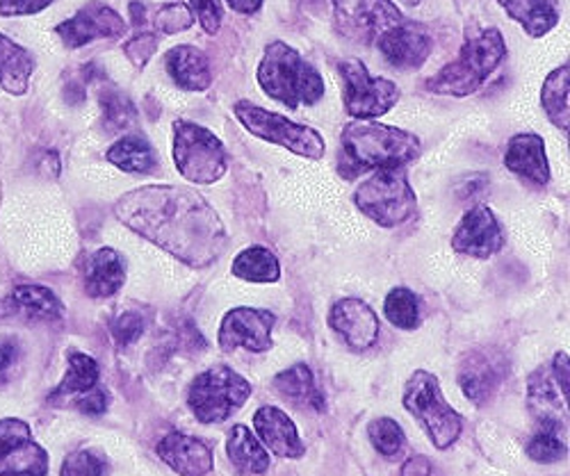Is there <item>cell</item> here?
<instances>
[{
	"label": "cell",
	"mask_w": 570,
	"mask_h": 476,
	"mask_svg": "<svg viewBox=\"0 0 570 476\" xmlns=\"http://www.w3.org/2000/svg\"><path fill=\"white\" fill-rule=\"evenodd\" d=\"M53 3V0H0V14L3 17H26L37 14Z\"/></svg>",
	"instance_id": "obj_41"
},
{
	"label": "cell",
	"mask_w": 570,
	"mask_h": 476,
	"mask_svg": "<svg viewBox=\"0 0 570 476\" xmlns=\"http://www.w3.org/2000/svg\"><path fill=\"white\" fill-rule=\"evenodd\" d=\"M328 324L354 351L370 349L379 338V317L361 299H343L328 315Z\"/></svg>",
	"instance_id": "obj_17"
},
{
	"label": "cell",
	"mask_w": 570,
	"mask_h": 476,
	"mask_svg": "<svg viewBox=\"0 0 570 476\" xmlns=\"http://www.w3.org/2000/svg\"><path fill=\"white\" fill-rule=\"evenodd\" d=\"M35 58L6 34H0V87L10 93H26Z\"/></svg>",
	"instance_id": "obj_25"
},
{
	"label": "cell",
	"mask_w": 570,
	"mask_h": 476,
	"mask_svg": "<svg viewBox=\"0 0 570 476\" xmlns=\"http://www.w3.org/2000/svg\"><path fill=\"white\" fill-rule=\"evenodd\" d=\"M174 162L189 182L210 185L226 173V151L208 128L193 121L174 123Z\"/></svg>",
	"instance_id": "obj_8"
},
{
	"label": "cell",
	"mask_w": 570,
	"mask_h": 476,
	"mask_svg": "<svg viewBox=\"0 0 570 476\" xmlns=\"http://www.w3.org/2000/svg\"><path fill=\"white\" fill-rule=\"evenodd\" d=\"M384 315L393 326L411 330L420 324V301L411 290L397 288L386 297Z\"/></svg>",
	"instance_id": "obj_32"
},
{
	"label": "cell",
	"mask_w": 570,
	"mask_h": 476,
	"mask_svg": "<svg viewBox=\"0 0 570 476\" xmlns=\"http://www.w3.org/2000/svg\"><path fill=\"white\" fill-rule=\"evenodd\" d=\"M504 165L509 171L528 178L537 185H548L550 180V167L546 158V145L543 139L534 132L515 135L504 153Z\"/></svg>",
	"instance_id": "obj_20"
},
{
	"label": "cell",
	"mask_w": 570,
	"mask_h": 476,
	"mask_svg": "<svg viewBox=\"0 0 570 476\" xmlns=\"http://www.w3.org/2000/svg\"><path fill=\"white\" fill-rule=\"evenodd\" d=\"M258 82L269 99L297 110L315 106L324 97L322 76L295 51L293 46L274 41L258 67Z\"/></svg>",
	"instance_id": "obj_2"
},
{
	"label": "cell",
	"mask_w": 570,
	"mask_h": 476,
	"mask_svg": "<svg viewBox=\"0 0 570 476\" xmlns=\"http://www.w3.org/2000/svg\"><path fill=\"white\" fill-rule=\"evenodd\" d=\"M274 388L288 399H308L315 395V378L306 365H295L274 378Z\"/></svg>",
	"instance_id": "obj_33"
},
{
	"label": "cell",
	"mask_w": 570,
	"mask_h": 476,
	"mask_svg": "<svg viewBox=\"0 0 570 476\" xmlns=\"http://www.w3.org/2000/svg\"><path fill=\"white\" fill-rule=\"evenodd\" d=\"M119 219L189 267H208L226 249V230L210 204L185 187L154 185L117 204Z\"/></svg>",
	"instance_id": "obj_1"
},
{
	"label": "cell",
	"mask_w": 570,
	"mask_h": 476,
	"mask_svg": "<svg viewBox=\"0 0 570 476\" xmlns=\"http://www.w3.org/2000/svg\"><path fill=\"white\" fill-rule=\"evenodd\" d=\"M504 247V232L487 206L465 212L452 235V249L472 258H491Z\"/></svg>",
	"instance_id": "obj_14"
},
{
	"label": "cell",
	"mask_w": 570,
	"mask_h": 476,
	"mask_svg": "<svg viewBox=\"0 0 570 476\" xmlns=\"http://www.w3.org/2000/svg\"><path fill=\"white\" fill-rule=\"evenodd\" d=\"M252 397L249 380L230 367L217 365L199 374L187 393V404L202 424L226 422Z\"/></svg>",
	"instance_id": "obj_7"
},
{
	"label": "cell",
	"mask_w": 570,
	"mask_h": 476,
	"mask_svg": "<svg viewBox=\"0 0 570 476\" xmlns=\"http://www.w3.org/2000/svg\"><path fill=\"white\" fill-rule=\"evenodd\" d=\"M402 476H432V463L424 456H415V458L406 460Z\"/></svg>",
	"instance_id": "obj_44"
},
{
	"label": "cell",
	"mask_w": 570,
	"mask_h": 476,
	"mask_svg": "<svg viewBox=\"0 0 570 476\" xmlns=\"http://www.w3.org/2000/svg\"><path fill=\"white\" fill-rule=\"evenodd\" d=\"M354 201L363 215L384 228H395L409 221L417 208L415 192L402 167L374 169V173L356 189Z\"/></svg>",
	"instance_id": "obj_5"
},
{
	"label": "cell",
	"mask_w": 570,
	"mask_h": 476,
	"mask_svg": "<svg viewBox=\"0 0 570 476\" xmlns=\"http://www.w3.org/2000/svg\"><path fill=\"white\" fill-rule=\"evenodd\" d=\"M106 474H108L106 460L99 454L87 452V449H80L67 456L60 472V476H106Z\"/></svg>",
	"instance_id": "obj_35"
},
{
	"label": "cell",
	"mask_w": 570,
	"mask_h": 476,
	"mask_svg": "<svg viewBox=\"0 0 570 476\" xmlns=\"http://www.w3.org/2000/svg\"><path fill=\"white\" fill-rule=\"evenodd\" d=\"M158 51V37L156 34H137L126 43V56L135 67H145L149 58Z\"/></svg>",
	"instance_id": "obj_39"
},
{
	"label": "cell",
	"mask_w": 570,
	"mask_h": 476,
	"mask_svg": "<svg viewBox=\"0 0 570 476\" xmlns=\"http://www.w3.org/2000/svg\"><path fill=\"white\" fill-rule=\"evenodd\" d=\"M233 274L249 282H276L281 267L276 256L265 247H249L233 260Z\"/></svg>",
	"instance_id": "obj_29"
},
{
	"label": "cell",
	"mask_w": 570,
	"mask_h": 476,
	"mask_svg": "<svg viewBox=\"0 0 570 476\" xmlns=\"http://www.w3.org/2000/svg\"><path fill=\"white\" fill-rule=\"evenodd\" d=\"M530 37H543L559 23V0H498Z\"/></svg>",
	"instance_id": "obj_24"
},
{
	"label": "cell",
	"mask_w": 570,
	"mask_h": 476,
	"mask_svg": "<svg viewBox=\"0 0 570 476\" xmlns=\"http://www.w3.org/2000/svg\"><path fill=\"white\" fill-rule=\"evenodd\" d=\"M49 454L32 440L30 426L21 419H0V476H46Z\"/></svg>",
	"instance_id": "obj_12"
},
{
	"label": "cell",
	"mask_w": 570,
	"mask_h": 476,
	"mask_svg": "<svg viewBox=\"0 0 570 476\" xmlns=\"http://www.w3.org/2000/svg\"><path fill=\"white\" fill-rule=\"evenodd\" d=\"M126 280L124 258L115 249L94 251L85 267V288L94 299H108L121 290Z\"/></svg>",
	"instance_id": "obj_21"
},
{
	"label": "cell",
	"mask_w": 570,
	"mask_h": 476,
	"mask_svg": "<svg viewBox=\"0 0 570 476\" xmlns=\"http://www.w3.org/2000/svg\"><path fill=\"white\" fill-rule=\"evenodd\" d=\"M108 404H110V395L106 393V388H99V386H94L91 390H87L78 397V408L87 415L104 413L108 408Z\"/></svg>",
	"instance_id": "obj_42"
},
{
	"label": "cell",
	"mask_w": 570,
	"mask_h": 476,
	"mask_svg": "<svg viewBox=\"0 0 570 476\" xmlns=\"http://www.w3.org/2000/svg\"><path fill=\"white\" fill-rule=\"evenodd\" d=\"M504 56L507 43L502 32L495 28L484 30L482 34L468 39L459 58L426 80V87L434 93H448V97H470L489 80Z\"/></svg>",
	"instance_id": "obj_4"
},
{
	"label": "cell",
	"mask_w": 570,
	"mask_h": 476,
	"mask_svg": "<svg viewBox=\"0 0 570 476\" xmlns=\"http://www.w3.org/2000/svg\"><path fill=\"white\" fill-rule=\"evenodd\" d=\"M110 330H112V338L119 347H128V345L137 343L141 333H145V319H141V315H137V313H124L112 321Z\"/></svg>",
	"instance_id": "obj_38"
},
{
	"label": "cell",
	"mask_w": 570,
	"mask_h": 476,
	"mask_svg": "<svg viewBox=\"0 0 570 476\" xmlns=\"http://www.w3.org/2000/svg\"><path fill=\"white\" fill-rule=\"evenodd\" d=\"M254 428L258 432L265 447L281 458H299L306 447L299 440L295 422L281 408L265 406L254 415Z\"/></svg>",
	"instance_id": "obj_18"
},
{
	"label": "cell",
	"mask_w": 570,
	"mask_h": 476,
	"mask_svg": "<svg viewBox=\"0 0 570 476\" xmlns=\"http://www.w3.org/2000/svg\"><path fill=\"white\" fill-rule=\"evenodd\" d=\"M341 73L345 80V110L350 117L370 121L397 106V85L386 78H372L361 60H345L341 65Z\"/></svg>",
	"instance_id": "obj_10"
},
{
	"label": "cell",
	"mask_w": 570,
	"mask_h": 476,
	"mask_svg": "<svg viewBox=\"0 0 570 476\" xmlns=\"http://www.w3.org/2000/svg\"><path fill=\"white\" fill-rule=\"evenodd\" d=\"M226 3L230 6V10L240 12V14H254L261 10L263 0H226Z\"/></svg>",
	"instance_id": "obj_45"
},
{
	"label": "cell",
	"mask_w": 570,
	"mask_h": 476,
	"mask_svg": "<svg viewBox=\"0 0 570 476\" xmlns=\"http://www.w3.org/2000/svg\"><path fill=\"white\" fill-rule=\"evenodd\" d=\"M233 110L237 121H240L252 135L265 141H272V145H278L308 160H320L326 153L322 135L308 126L295 123L291 119H285L276 112H267L247 101L235 103Z\"/></svg>",
	"instance_id": "obj_9"
},
{
	"label": "cell",
	"mask_w": 570,
	"mask_h": 476,
	"mask_svg": "<svg viewBox=\"0 0 570 476\" xmlns=\"http://www.w3.org/2000/svg\"><path fill=\"white\" fill-rule=\"evenodd\" d=\"M99 384V365L91 356L71 351L69 354V371L62 384L56 388V397L82 395Z\"/></svg>",
	"instance_id": "obj_31"
},
{
	"label": "cell",
	"mask_w": 570,
	"mask_h": 476,
	"mask_svg": "<svg viewBox=\"0 0 570 476\" xmlns=\"http://www.w3.org/2000/svg\"><path fill=\"white\" fill-rule=\"evenodd\" d=\"M158 456L180 476H206L213 469L210 447L185 434H169L163 438Z\"/></svg>",
	"instance_id": "obj_19"
},
{
	"label": "cell",
	"mask_w": 570,
	"mask_h": 476,
	"mask_svg": "<svg viewBox=\"0 0 570 476\" xmlns=\"http://www.w3.org/2000/svg\"><path fill=\"white\" fill-rule=\"evenodd\" d=\"M199 17V23L208 34H215L222 26V0H189Z\"/></svg>",
	"instance_id": "obj_40"
},
{
	"label": "cell",
	"mask_w": 570,
	"mask_h": 476,
	"mask_svg": "<svg viewBox=\"0 0 570 476\" xmlns=\"http://www.w3.org/2000/svg\"><path fill=\"white\" fill-rule=\"evenodd\" d=\"M12 304L30 319L53 321L60 319L65 313L62 301L49 288H43V285H19L12 292Z\"/></svg>",
	"instance_id": "obj_27"
},
{
	"label": "cell",
	"mask_w": 570,
	"mask_h": 476,
	"mask_svg": "<svg viewBox=\"0 0 570 476\" xmlns=\"http://www.w3.org/2000/svg\"><path fill=\"white\" fill-rule=\"evenodd\" d=\"M404 406L420 419L424 432L439 449L452 447L461 436V415L445 401L439 378L430 371H415L404 390Z\"/></svg>",
	"instance_id": "obj_6"
},
{
	"label": "cell",
	"mask_w": 570,
	"mask_h": 476,
	"mask_svg": "<svg viewBox=\"0 0 570 476\" xmlns=\"http://www.w3.org/2000/svg\"><path fill=\"white\" fill-rule=\"evenodd\" d=\"M165 69L171 80L187 91H204L213 82L210 62L197 46H176L165 56Z\"/></svg>",
	"instance_id": "obj_22"
},
{
	"label": "cell",
	"mask_w": 570,
	"mask_h": 476,
	"mask_svg": "<svg viewBox=\"0 0 570 476\" xmlns=\"http://www.w3.org/2000/svg\"><path fill=\"white\" fill-rule=\"evenodd\" d=\"M500 378L502 367L489 354H470L459 369V384L474 404H484L498 390Z\"/></svg>",
	"instance_id": "obj_23"
},
{
	"label": "cell",
	"mask_w": 570,
	"mask_h": 476,
	"mask_svg": "<svg viewBox=\"0 0 570 476\" xmlns=\"http://www.w3.org/2000/svg\"><path fill=\"white\" fill-rule=\"evenodd\" d=\"M276 317L269 310L235 308L219 326V347L230 354L235 349H249L263 354L272 347V328Z\"/></svg>",
	"instance_id": "obj_13"
},
{
	"label": "cell",
	"mask_w": 570,
	"mask_h": 476,
	"mask_svg": "<svg viewBox=\"0 0 570 476\" xmlns=\"http://www.w3.org/2000/svg\"><path fill=\"white\" fill-rule=\"evenodd\" d=\"M343 151L358 169H400L420 156V139L395 126L354 121L343 130Z\"/></svg>",
	"instance_id": "obj_3"
},
{
	"label": "cell",
	"mask_w": 570,
	"mask_h": 476,
	"mask_svg": "<svg viewBox=\"0 0 570 476\" xmlns=\"http://www.w3.org/2000/svg\"><path fill=\"white\" fill-rule=\"evenodd\" d=\"M19 360V345L14 340H0V386H6Z\"/></svg>",
	"instance_id": "obj_43"
},
{
	"label": "cell",
	"mask_w": 570,
	"mask_h": 476,
	"mask_svg": "<svg viewBox=\"0 0 570 476\" xmlns=\"http://www.w3.org/2000/svg\"><path fill=\"white\" fill-rule=\"evenodd\" d=\"M108 160L128 173H149L158 165L149 141L137 137V135L124 137L117 141L115 147H110Z\"/></svg>",
	"instance_id": "obj_28"
},
{
	"label": "cell",
	"mask_w": 570,
	"mask_h": 476,
	"mask_svg": "<svg viewBox=\"0 0 570 476\" xmlns=\"http://www.w3.org/2000/svg\"><path fill=\"white\" fill-rule=\"evenodd\" d=\"M226 452L233 465L247 474H263L269 467L267 449L256 440V436L245 424L233 426L226 443Z\"/></svg>",
	"instance_id": "obj_26"
},
{
	"label": "cell",
	"mask_w": 570,
	"mask_h": 476,
	"mask_svg": "<svg viewBox=\"0 0 570 476\" xmlns=\"http://www.w3.org/2000/svg\"><path fill=\"white\" fill-rule=\"evenodd\" d=\"M195 23L193 12H189L185 6L180 3H169L165 8H160V12L156 14V28L165 34H176L187 30L189 26Z\"/></svg>",
	"instance_id": "obj_37"
},
{
	"label": "cell",
	"mask_w": 570,
	"mask_h": 476,
	"mask_svg": "<svg viewBox=\"0 0 570 476\" xmlns=\"http://www.w3.org/2000/svg\"><path fill=\"white\" fill-rule=\"evenodd\" d=\"M367 434H370V440L376 447V452L384 454V456L400 454L402 447H404V440H406L402 426L395 419H389V417L372 422L370 428H367Z\"/></svg>",
	"instance_id": "obj_34"
},
{
	"label": "cell",
	"mask_w": 570,
	"mask_h": 476,
	"mask_svg": "<svg viewBox=\"0 0 570 476\" xmlns=\"http://www.w3.org/2000/svg\"><path fill=\"white\" fill-rule=\"evenodd\" d=\"M56 32L62 37L69 49H80V46L94 39L121 37L126 32V23L115 10L94 0V3L82 8L73 19L60 23Z\"/></svg>",
	"instance_id": "obj_16"
},
{
	"label": "cell",
	"mask_w": 570,
	"mask_h": 476,
	"mask_svg": "<svg viewBox=\"0 0 570 476\" xmlns=\"http://www.w3.org/2000/svg\"><path fill=\"white\" fill-rule=\"evenodd\" d=\"M341 32L361 43H376L391 28L404 23L393 0H334Z\"/></svg>",
	"instance_id": "obj_11"
},
{
	"label": "cell",
	"mask_w": 570,
	"mask_h": 476,
	"mask_svg": "<svg viewBox=\"0 0 570 476\" xmlns=\"http://www.w3.org/2000/svg\"><path fill=\"white\" fill-rule=\"evenodd\" d=\"M568 80H570V71H568V65H563L546 78L543 91H541V103L548 119L563 132H568V91H570Z\"/></svg>",
	"instance_id": "obj_30"
},
{
	"label": "cell",
	"mask_w": 570,
	"mask_h": 476,
	"mask_svg": "<svg viewBox=\"0 0 570 476\" xmlns=\"http://www.w3.org/2000/svg\"><path fill=\"white\" fill-rule=\"evenodd\" d=\"M566 454V445L557 438L554 432L543 428V434L534 436L528 445V456L537 463H554Z\"/></svg>",
	"instance_id": "obj_36"
},
{
	"label": "cell",
	"mask_w": 570,
	"mask_h": 476,
	"mask_svg": "<svg viewBox=\"0 0 570 476\" xmlns=\"http://www.w3.org/2000/svg\"><path fill=\"white\" fill-rule=\"evenodd\" d=\"M379 51L395 69L409 71L424 65L432 53V34L415 21H404L376 39Z\"/></svg>",
	"instance_id": "obj_15"
},
{
	"label": "cell",
	"mask_w": 570,
	"mask_h": 476,
	"mask_svg": "<svg viewBox=\"0 0 570 476\" xmlns=\"http://www.w3.org/2000/svg\"><path fill=\"white\" fill-rule=\"evenodd\" d=\"M409 3H411V6H415V3H417V0H409Z\"/></svg>",
	"instance_id": "obj_46"
}]
</instances>
